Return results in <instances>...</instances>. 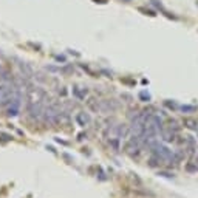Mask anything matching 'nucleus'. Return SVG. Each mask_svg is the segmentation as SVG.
Instances as JSON below:
<instances>
[{
  "label": "nucleus",
  "mask_w": 198,
  "mask_h": 198,
  "mask_svg": "<svg viewBox=\"0 0 198 198\" xmlns=\"http://www.w3.org/2000/svg\"><path fill=\"white\" fill-rule=\"evenodd\" d=\"M60 116H62V112L56 104H50L43 112V118L48 124H57L60 121Z\"/></svg>",
  "instance_id": "nucleus-1"
},
{
  "label": "nucleus",
  "mask_w": 198,
  "mask_h": 198,
  "mask_svg": "<svg viewBox=\"0 0 198 198\" xmlns=\"http://www.w3.org/2000/svg\"><path fill=\"white\" fill-rule=\"evenodd\" d=\"M152 149H153V152H155V156H158L161 161H170L173 158L172 152H170L167 147L161 146V144H155Z\"/></svg>",
  "instance_id": "nucleus-2"
},
{
  "label": "nucleus",
  "mask_w": 198,
  "mask_h": 198,
  "mask_svg": "<svg viewBox=\"0 0 198 198\" xmlns=\"http://www.w3.org/2000/svg\"><path fill=\"white\" fill-rule=\"evenodd\" d=\"M43 105H42V102H30L28 104V113H30V116L33 118V119H40L42 116H43Z\"/></svg>",
  "instance_id": "nucleus-3"
},
{
  "label": "nucleus",
  "mask_w": 198,
  "mask_h": 198,
  "mask_svg": "<svg viewBox=\"0 0 198 198\" xmlns=\"http://www.w3.org/2000/svg\"><path fill=\"white\" fill-rule=\"evenodd\" d=\"M43 97H45V93L40 88H36V87L28 88V101L30 102H40Z\"/></svg>",
  "instance_id": "nucleus-4"
},
{
  "label": "nucleus",
  "mask_w": 198,
  "mask_h": 198,
  "mask_svg": "<svg viewBox=\"0 0 198 198\" xmlns=\"http://www.w3.org/2000/svg\"><path fill=\"white\" fill-rule=\"evenodd\" d=\"M19 110H20V96L17 94V96H16L14 99L9 102L6 112H8V115H9V116H17V115H19Z\"/></svg>",
  "instance_id": "nucleus-5"
},
{
  "label": "nucleus",
  "mask_w": 198,
  "mask_h": 198,
  "mask_svg": "<svg viewBox=\"0 0 198 198\" xmlns=\"http://www.w3.org/2000/svg\"><path fill=\"white\" fill-rule=\"evenodd\" d=\"M76 121H78L79 125H82V127H85V125H88L90 124V115L85 112H81L76 115Z\"/></svg>",
  "instance_id": "nucleus-6"
},
{
  "label": "nucleus",
  "mask_w": 198,
  "mask_h": 198,
  "mask_svg": "<svg viewBox=\"0 0 198 198\" xmlns=\"http://www.w3.org/2000/svg\"><path fill=\"white\" fill-rule=\"evenodd\" d=\"M19 67H20V71H22V74L25 76V78H31V76H33V70H31V67H30L28 64H25V62H20Z\"/></svg>",
  "instance_id": "nucleus-7"
},
{
  "label": "nucleus",
  "mask_w": 198,
  "mask_h": 198,
  "mask_svg": "<svg viewBox=\"0 0 198 198\" xmlns=\"http://www.w3.org/2000/svg\"><path fill=\"white\" fill-rule=\"evenodd\" d=\"M87 104H88V107L93 110V112H97V110H101V105L97 104V101L94 99V97H91L90 101H87Z\"/></svg>",
  "instance_id": "nucleus-8"
},
{
  "label": "nucleus",
  "mask_w": 198,
  "mask_h": 198,
  "mask_svg": "<svg viewBox=\"0 0 198 198\" xmlns=\"http://www.w3.org/2000/svg\"><path fill=\"white\" fill-rule=\"evenodd\" d=\"M0 79H2V82H9V81H11V76H9V73H8L6 70L0 68Z\"/></svg>",
  "instance_id": "nucleus-9"
},
{
  "label": "nucleus",
  "mask_w": 198,
  "mask_h": 198,
  "mask_svg": "<svg viewBox=\"0 0 198 198\" xmlns=\"http://www.w3.org/2000/svg\"><path fill=\"white\" fill-rule=\"evenodd\" d=\"M0 139H3V141H9V139H11V136H9V135H6V133H0Z\"/></svg>",
  "instance_id": "nucleus-10"
},
{
  "label": "nucleus",
  "mask_w": 198,
  "mask_h": 198,
  "mask_svg": "<svg viewBox=\"0 0 198 198\" xmlns=\"http://www.w3.org/2000/svg\"><path fill=\"white\" fill-rule=\"evenodd\" d=\"M181 110H183V112H194L195 107H189V105H184V107H181Z\"/></svg>",
  "instance_id": "nucleus-11"
},
{
  "label": "nucleus",
  "mask_w": 198,
  "mask_h": 198,
  "mask_svg": "<svg viewBox=\"0 0 198 198\" xmlns=\"http://www.w3.org/2000/svg\"><path fill=\"white\" fill-rule=\"evenodd\" d=\"M187 124H189V127H190V128H195V122H194V121H187Z\"/></svg>",
  "instance_id": "nucleus-12"
}]
</instances>
